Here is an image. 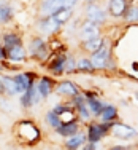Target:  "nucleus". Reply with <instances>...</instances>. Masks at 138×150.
<instances>
[{"instance_id": "nucleus-3", "label": "nucleus", "mask_w": 138, "mask_h": 150, "mask_svg": "<svg viewBox=\"0 0 138 150\" xmlns=\"http://www.w3.org/2000/svg\"><path fill=\"white\" fill-rule=\"evenodd\" d=\"M91 59L97 70H116V61L113 58L111 45L108 42L102 50H98L97 53L91 54Z\"/></svg>"}, {"instance_id": "nucleus-10", "label": "nucleus", "mask_w": 138, "mask_h": 150, "mask_svg": "<svg viewBox=\"0 0 138 150\" xmlns=\"http://www.w3.org/2000/svg\"><path fill=\"white\" fill-rule=\"evenodd\" d=\"M41 101H45V99L41 98V94L38 93L37 83L32 85V86L24 93V94L19 96V104H21V107H22L24 110H29V109H32V107L41 104Z\"/></svg>"}, {"instance_id": "nucleus-15", "label": "nucleus", "mask_w": 138, "mask_h": 150, "mask_svg": "<svg viewBox=\"0 0 138 150\" xmlns=\"http://www.w3.org/2000/svg\"><path fill=\"white\" fill-rule=\"evenodd\" d=\"M0 94H2L3 98H15V96H19L13 75L2 72V75H0Z\"/></svg>"}, {"instance_id": "nucleus-6", "label": "nucleus", "mask_w": 138, "mask_h": 150, "mask_svg": "<svg viewBox=\"0 0 138 150\" xmlns=\"http://www.w3.org/2000/svg\"><path fill=\"white\" fill-rule=\"evenodd\" d=\"M79 0H40L38 13L40 16H51L61 8H75Z\"/></svg>"}, {"instance_id": "nucleus-22", "label": "nucleus", "mask_w": 138, "mask_h": 150, "mask_svg": "<svg viewBox=\"0 0 138 150\" xmlns=\"http://www.w3.org/2000/svg\"><path fill=\"white\" fill-rule=\"evenodd\" d=\"M76 74H87V75H94L97 74V69L92 64V59L89 54H81L78 56V72Z\"/></svg>"}, {"instance_id": "nucleus-4", "label": "nucleus", "mask_w": 138, "mask_h": 150, "mask_svg": "<svg viewBox=\"0 0 138 150\" xmlns=\"http://www.w3.org/2000/svg\"><path fill=\"white\" fill-rule=\"evenodd\" d=\"M67 61H68V53L67 51H52L48 62H46V69H48L49 75H52L56 78L63 77L67 69Z\"/></svg>"}, {"instance_id": "nucleus-24", "label": "nucleus", "mask_w": 138, "mask_h": 150, "mask_svg": "<svg viewBox=\"0 0 138 150\" xmlns=\"http://www.w3.org/2000/svg\"><path fill=\"white\" fill-rule=\"evenodd\" d=\"M15 18V8H13L11 3L8 2H2L0 3V23L2 26H6L10 24Z\"/></svg>"}, {"instance_id": "nucleus-7", "label": "nucleus", "mask_w": 138, "mask_h": 150, "mask_svg": "<svg viewBox=\"0 0 138 150\" xmlns=\"http://www.w3.org/2000/svg\"><path fill=\"white\" fill-rule=\"evenodd\" d=\"M70 102H72V105L75 107L76 110V115H78V120L81 121V123L86 126V125H89L92 120H94V117H92L89 107H87V101H86V96L81 93V94L75 96V98L70 99Z\"/></svg>"}, {"instance_id": "nucleus-29", "label": "nucleus", "mask_w": 138, "mask_h": 150, "mask_svg": "<svg viewBox=\"0 0 138 150\" xmlns=\"http://www.w3.org/2000/svg\"><path fill=\"white\" fill-rule=\"evenodd\" d=\"M107 150H135V145H130V144H116L108 147Z\"/></svg>"}, {"instance_id": "nucleus-17", "label": "nucleus", "mask_w": 138, "mask_h": 150, "mask_svg": "<svg viewBox=\"0 0 138 150\" xmlns=\"http://www.w3.org/2000/svg\"><path fill=\"white\" fill-rule=\"evenodd\" d=\"M107 45V37L105 35H100L97 38H92V40H87V42H81L79 43V51L83 54H94L97 53L98 50H102L103 46Z\"/></svg>"}, {"instance_id": "nucleus-23", "label": "nucleus", "mask_w": 138, "mask_h": 150, "mask_svg": "<svg viewBox=\"0 0 138 150\" xmlns=\"http://www.w3.org/2000/svg\"><path fill=\"white\" fill-rule=\"evenodd\" d=\"M98 120H100V121H108V123H111V121H119L121 118H119L118 105L107 102L105 107H103V110H102V115H100V118H98Z\"/></svg>"}, {"instance_id": "nucleus-26", "label": "nucleus", "mask_w": 138, "mask_h": 150, "mask_svg": "<svg viewBox=\"0 0 138 150\" xmlns=\"http://www.w3.org/2000/svg\"><path fill=\"white\" fill-rule=\"evenodd\" d=\"M45 123L48 125V126L51 128L52 131H54V129H57V128L62 125V118H61V117H59L52 109H49L48 112L45 113Z\"/></svg>"}, {"instance_id": "nucleus-1", "label": "nucleus", "mask_w": 138, "mask_h": 150, "mask_svg": "<svg viewBox=\"0 0 138 150\" xmlns=\"http://www.w3.org/2000/svg\"><path fill=\"white\" fill-rule=\"evenodd\" d=\"M13 136L17 141V144L24 147H35L43 141V133L40 126L30 118L17 120L13 126Z\"/></svg>"}, {"instance_id": "nucleus-19", "label": "nucleus", "mask_w": 138, "mask_h": 150, "mask_svg": "<svg viewBox=\"0 0 138 150\" xmlns=\"http://www.w3.org/2000/svg\"><path fill=\"white\" fill-rule=\"evenodd\" d=\"M79 131H83V123L81 121H72V123H62L57 129H54V133L62 139H68L72 136L78 134Z\"/></svg>"}, {"instance_id": "nucleus-33", "label": "nucleus", "mask_w": 138, "mask_h": 150, "mask_svg": "<svg viewBox=\"0 0 138 150\" xmlns=\"http://www.w3.org/2000/svg\"><path fill=\"white\" fill-rule=\"evenodd\" d=\"M135 99H137V101H138V91L135 93Z\"/></svg>"}, {"instance_id": "nucleus-34", "label": "nucleus", "mask_w": 138, "mask_h": 150, "mask_svg": "<svg viewBox=\"0 0 138 150\" xmlns=\"http://www.w3.org/2000/svg\"><path fill=\"white\" fill-rule=\"evenodd\" d=\"M135 149L138 150V141H137V144H135Z\"/></svg>"}, {"instance_id": "nucleus-31", "label": "nucleus", "mask_w": 138, "mask_h": 150, "mask_svg": "<svg viewBox=\"0 0 138 150\" xmlns=\"http://www.w3.org/2000/svg\"><path fill=\"white\" fill-rule=\"evenodd\" d=\"M81 150H98V149H97V144H92V142H87V144L84 145V147L81 149Z\"/></svg>"}, {"instance_id": "nucleus-21", "label": "nucleus", "mask_w": 138, "mask_h": 150, "mask_svg": "<svg viewBox=\"0 0 138 150\" xmlns=\"http://www.w3.org/2000/svg\"><path fill=\"white\" fill-rule=\"evenodd\" d=\"M22 43H24V38L17 30H5L2 34V45L6 50H11V48H15L17 45H22Z\"/></svg>"}, {"instance_id": "nucleus-25", "label": "nucleus", "mask_w": 138, "mask_h": 150, "mask_svg": "<svg viewBox=\"0 0 138 150\" xmlns=\"http://www.w3.org/2000/svg\"><path fill=\"white\" fill-rule=\"evenodd\" d=\"M73 13H75V8H61V10H57V11L52 13L51 18L54 21H57L61 26H65V24L72 19Z\"/></svg>"}, {"instance_id": "nucleus-5", "label": "nucleus", "mask_w": 138, "mask_h": 150, "mask_svg": "<svg viewBox=\"0 0 138 150\" xmlns=\"http://www.w3.org/2000/svg\"><path fill=\"white\" fill-rule=\"evenodd\" d=\"M108 10L103 8L100 5V2H94V3H86L84 6V19L95 23L98 26H105L108 21Z\"/></svg>"}, {"instance_id": "nucleus-8", "label": "nucleus", "mask_w": 138, "mask_h": 150, "mask_svg": "<svg viewBox=\"0 0 138 150\" xmlns=\"http://www.w3.org/2000/svg\"><path fill=\"white\" fill-rule=\"evenodd\" d=\"M111 136L114 139H119V141H124V142L135 141V139H138V129H135L133 126H130V125H127V123L119 120L113 126Z\"/></svg>"}, {"instance_id": "nucleus-2", "label": "nucleus", "mask_w": 138, "mask_h": 150, "mask_svg": "<svg viewBox=\"0 0 138 150\" xmlns=\"http://www.w3.org/2000/svg\"><path fill=\"white\" fill-rule=\"evenodd\" d=\"M27 51H29V59L35 61V62H43L46 64L51 56V48L49 43L45 40L41 35H32L27 43Z\"/></svg>"}, {"instance_id": "nucleus-16", "label": "nucleus", "mask_w": 138, "mask_h": 150, "mask_svg": "<svg viewBox=\"0 0 138 150\" xmlns=\"http://www.w3.org/2000/svg\"><path fill=\"white\" fill-rule=\"evenodd\" d=\"M132 3V0H108V15L111 18H124Z\"/></svg>"}, {"instance_id": "nucleus-12", "label": "nucleus", "mask_w": 138, "mask_h": 150, "mask_svg": "<svg viewBox=\"0 0 138 150\" xmlns=\"http://www.w3.org/2000/svg\"><path fill=\"white\" fill-rule=\"evenodd\" d=\"M83 94L86 96V101H87V107H89L91 113L94 118H100L102 115V110H103V107L107 102H103L100 99V96H98V93L95 91H91V90H83Z\"/></svg>"}, {"instance_id": "nucleus-35", "label": "nucleus", "mask_w": 138, "mask_h": 150, "mask_svg": "<svg viewBox=\"0 0 138 150\" xmlns=\"http://www.w3.org/2000/svg\"><path fill=\"white\" fill-rule=\"evenodd\" d=\"M135 150H137V149H135Z\"/></svg>"}, {"instance_id": "nucleus-18", "label": "nucleus", "mask_w": 138, "mask_h": 150, "mask_svg": "<svg viewBox=\"0 0 138 150\" xmlns=\"http://www.w3.org/2000/svg\"><path fill=\"white\" fill-rule=\"evenodd\" d=\"M86 144H87V134H86V131L83 129L78 134L72 136V137L63 139L62 147H63V150H81Z\"/></svg>"}, {"instance_id": "nucleus-27", "label": "nucleus", "mask_w": 138, "mask_h": 150, "mask_svg": "<svg viewBox=\"0 0 138 150\" xmlns=\"http://www.w3.org/2000/svg\"><path fill=\"white\" fill-rule=\"evenodd\" d=\"M124 21H125L127 24L138 23V5L137 3H132V5H130V8L127 10L125 16H124Z\"/></svg>"}, {"instance_id": "nucleus-32", "label": "nucleus", "mask_w": 138, "mask_h": 150, "mask_svg": "<svg viewBox=\"0 0 138 150\" xmlns=\"http://www.w3.org/2000/svg\"><path fill=\"white\" fill-rule=\"evenodd\" d=\"M86 3H94V2H100V0H84Z\"/></svg>"}, {"instance_id": "nucleus-13", "label": "nucleus", "mask_w": 138, "mask_h": 150, "mask_svg": "<svg viewBox=\"0 0 138 150\" xmlns=\"http://www.w3.org/2000/svg\"><path fill=\"white\" fill-rule=\"evenodd\" d=\"M57 78L52 75H41L37 81V90L41 94L43 99H48L52 93H56V86H57Z\"/></svg>"}, {"instance_id": "nucleus-30", "label": "nucleus", "mask_w": 138, "mask_h": 150, "mask_svg": "<svg viewBox=\"0 0 138 150\" xmlns=\"http://www.w3.org/2000/svg\"><path fill=\"white\" fill-rule=\"evenodd\" d=\"M0 56H2L0 61H8V50L5 46H0Z\"/></svg>"}, {"instance_id": "nucleus-11", "label": "nucleus", "mask_w": 138, "mask_h": 150, "mask_svg": "<svg viewBox=\"0 0 138 150\" xmlns=\"http://www.w3.org/2000/svg\"><path fill=\"white\" fill-rule=\"evenodd\" d=\"M102 35V26L95 23H91V21L84 19L79 26V30H78V38L79 42H87L92 40V38H97Z\"/></svg>"}, {"instance_id": "nucleus-9", "label": "nucleus", "mask_w": 138, "mask_h": 150, "mask_svg": "<svg viewBox=\"0 0 138 150\" xmlns=\"http://www.w3.org/2000/svg\"><path fill=\"white\" fill-rule=\"evenodd\" d=\"M81 93H83V90L79 88V85L72 81V80H65V78L59 81L57 86H56V94L59 98H65L67 101H70L72 98L81 94Z\"/></svg>"}, {"instance_id": "nucleus-20", "label": "nucleus", "mask_w": 138, "mask_h": 150, "mask_svg": "<svg viewBox=\"0 0 138 150\" xmlns=\"http://www.w3.org/2000/svg\"><path fill=\"white\" fill-rule=\"evenodd\" d=\"M3 46V45H2ZM27 59H29V51H27L26 45H17L15 48L8 50V61L13 64H21L22 66L24 62H27Z\"/></svg>"}, {"instance_id": "nucleus-14", "label": "nucleus", "mask_w": 138, "mask_h": 150, "mask_svg": "<svg viewBox=\"0 0 138 150\" xmlns=\"http://www.w3.org/2000/svg\"><path fill=\"white\" fill-rule=\"evenodd\" d=\"M35 26H37L38 32H41V34H45V35H49V37L57 34V32L63 27L57 23V21L52 19L51 16H40L37 19V24H35Z\"/></svg>"}, {"instance_id": "nucleus-28", "label": "nucleus", "mask_w": 138, "mask_h": 150, "mask_svg": "<svg viewBox=\"0 0 138 150\" xmlns=\"http://www.w3.org/2000/svg\"><path fill=\"white\" fill-rule=\"evenodd\" d=\"M78 72V56L73 53H68V61H67V69L65 74L67 75H73Z\"/></svg>"}]
</instances>
